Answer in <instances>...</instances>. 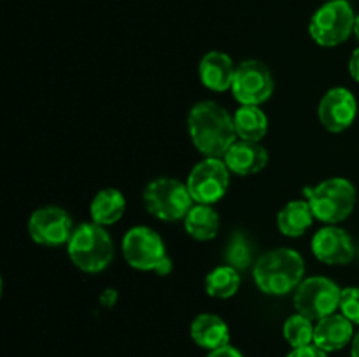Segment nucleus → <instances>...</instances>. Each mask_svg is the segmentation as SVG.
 Masks as SVG:
<instances>
[{
	"instance_id": "f257e3e1",
	"label": "nucleus",
	"mask_w": 359,
	"mask_h": 357,
	"mask_svg": "<svg viewBox=\"0 0 359 357\" xmlns=\"http://www.w3.org/2000/svg\"><path fill=\"white\" fill-rule=\"evenodd\" d=\"M193 146L205 158H224L237 140L233 115L212 100L198 102L188 114Z\"/></svg>"
},
{
	"instance_id": "f03ea898",
	"label": "nucleus",
	"mask_w": 359,
	"mask_h": 357,
	"mask_svg": "<svg viewBox=\"0 0 359 357\" xmlns=\"http://www.w3.org/2000/svg\"><path fill=\"white\" fill-rule=\"evenodd\" d=\"M305 261L294 248L280 247L265 252L252 268V276L262 293L284 296L297 289L304 280Z\"/></svg>"
},
{
	"instance_id": "7ed1b4c3",
	"label": "nucleus",
	"mask_w": 359,
	"mask_h": 357,
	"mask_svg": "<svg viewBox=\"0 0 359 357\" xmlns=\"http://www.w3.org/2000/svg\"><path fill=\"white\" fill-rule=\"evenodd\" d=\"M69 258L81 272H104L114 259V244L104 226L84 223L74 230L67 244Z\"/></svg>"
},
{
	"instance_id": "20e7f679",
	"label": "nucleus",
	"mask_w": 359,
	"mask_h": 357,
	"mask_svg": "<svg viewBox=\"0 0 359 357\" xmlns=\"http://www.w3.org/2000/svg\"><path fill=\"white\" fill-rule=\"evenodd\" d=\"M304 195L316 219L325 224L342 223L356 205V188L344 177H333L318 186L304 188Z\"/></svg>"
},
{
	"instance_id": "39448f33",
	"label": "nucleus",
	"mask_w": 359,
	"mask_h": 357,
	"mask_svg": "<svg viewBox=\"0 0 359 357\" xmlns=\"http://www.w3.org/2000/svg\"><path fill=\"white\" fill-rule=\"evenodd\" d=\"M121 251L126 262L140 272H156L168 275L172 272V259L165 251L160 234L147 226H133L125 233Z\"/></svg>"
},
{
	"instance_id": "423d86ee",
	"label": "nucleus",
	"mask_w": 359,
	"mask_h": 357,
	"mask_svg": "<svg viewBox=\"0 0 359 357\" xmlns=\"http://www.w3.org/2000/svg\"><path fill=\"white\" fill-rule=\"evenodd\" d=\"M142 200L151 216L167 223L184 219L195 205L186 182L172 177H158L151 181L144 189Z\"/></svg>"
},
{
	"instance_id": "0eeeda50",
	"label": "nucleus",
	"mask_w": 359,
	"mask_h": 357,
	"mask_svg": "<svg viewBox=\"0 0 359 357\" xmlns=\"http://www.w3.org/2000/svg\"><path fill=\"white\" fill-rule=\"evenodd\" d=\"M356 27V13L347 0H330L311 18L309 34L316 44L335 48L344 44Z\"/></svg>"
},
{
	"instance_id": "6e6552de",
	"label": "nucleus",
	"mask_w": 359,
	"mask_h": 357,
	"mask_svg": "<svg viewBox=\"0 0 359 357\" xmlns=\"http://www.w3.org/2000/svg\"><path fill=\"white\" fill-rule=\"evenodd\" d=\"M340 298L342 289L339 284L328 276L316 275L302 280L300 286L294 289L293 303L298 314L318 322L335 314L340 307Z\"/></svg>"
},
{
	"instance_id": "1a4fd4ad",
	"label": "nucleus",
	"mask_w": 359,
	"mask_h": 357,
	"mask_svg": "<svg viewBox=\"0 0 359 357\" xmlns=\"http://www.w3.org/2000/svg\"><path fill=\"white\" fill-rule=\"evenodd\" d=\"M186 186L195 203L214 205L226 195L230 186V170L223 158H205L189 172Z\"/></svg>"
},
{
	"instance_id": "9d476101",
	"label": "nucleus",
	"mask_w": 359,
	"mask_h": 357,
	"mask_svg": "<svg viewBox=\"0 0 359 357\" xmlns=\"http://www.w3.org/2000/svg\"><path fill=\"white\" fill-rule=\"evenodd\" d=\"M231 93L241 105L265 104L273 93V76L266 63L259 59L242 62L235 70Z\"/></svg>"
},
{
	"instance_id": "9b49d317",
	"label": "nucleus",
	"mask_w": 359,
	"mask_h": 357,
	"mask_svg": "<svg viewBox=\"0 0 359 357\" xmlns=\"http://www.w3.org/2000/svg\"><path fill=\"white\" fill-rule=\"evenodd\" d=\"M28 233L35 244L44 247H60L69 244L72 237V217L62 206H42L28 219Z\"/></svg>"
},
{
	"instance_id": "f8f14e48",
	"label": "nucleus",
	"mask_w": 359,
	"mask_h": 357,
	"mask_svg": "<svg viewBox=\"0 0 359 357\" xmlns=\"http://www.w3.org/2000/svg\"><path fill=\"white\" fill-rule=\"evenodd\" d=\"M356 115V97L347 88H332L319 102V122L332 133H340L349 128Z\"/></svg>"
},
{
	"instance_id": "ddd939ff",
	"label": "nucleus",
	"mask_w": 359,
	"mask_h": 357,
	"mask_svg": "<svg viewBox=\"0 0 359 357\" xmlns=\"http://www.w3.org/2000/svg\"><path fill=\"white\" fill-rule=\"evenodd\" d=\"M312 252L326 265H349L358 254L351 234L337 224H326L314 234Z\"/></svg>"
},
{
	"instance_id": "4468645a",
	"label": "nucleus",
	"mask_w": 359,
	"mask_h": 357,
	"mask_svg": "<svg viewBox=\"0 0 359 357\" xmlns=\"http://www.w3.org/2000/svg\"><path fill=\"white\" fill-rule=\"evenodd\" d=\"M223 160L231 174L248 177V175L259 174L269 164V150L259 142L238 139L228 149Z\"/></svg>"
},
{
	"instance_id": "2eb2a0df",
	"label": "nucleus",
	"mask_w": 359,
	"mask_h": 357,
	"mask_svg": "<svg viewBox=\"0 0 359 357\" xmlns=\"http://www.w3.org/2000/svg\"><path fill=\"white\" fill-rule=\"evenodd\" d=\"M233 59L223 51H209L203 55L198 63V76L203 86L210 91H226L231 90L235 77Z\"/></svg>"
},
{
	"instance_id": "dca6fc26",
	"label": "nucleus",
	"mask_w": 359,
	"mask_h": 357,
	"mask_svg": "<svg viewBox=\"0 0 359 357\" xmlns=\"http://www.w3.org/2000/svg\"><path fill=\"white\" fill-rule=\"evenodd\" d=\"M354 338V324L342 314H332L316 322L314 345L325 352H337L349 345Z\"/></svg>"
},
{
	"instance_id": "f3484780",
	"label": "nucleus",
	"mask_w": 359,
	"mask_h": 357,
	"mask_svg": "<svg viewBox=\"0 0 359 357\" xmlns=\"http://www.w3.org/2000/svg\"><path fill=\"white\" fill-rule=\"evenodd\" d=\"M191 340L202 349L216 350L230 345V328L216 314H200L193 318L189 328Z\"/></svg>"
},
{
	"instance_id": "a211bd4d",
	"label": "nucleus",
	"mask_w": 359,
	"mask_h": 357,
	"mask_svg": "<svg viewBox=\"0 0 359 357\" xmlns=\"http://www.w3.org/2000/svg\"><path fill=\"white\" fill-rule=\"evenodd\" d=\"M126 210V200L119 189L105 188L95 195L90 205L91 220L98 226H111L116 224Z\"/></svg>"
},
{
	"instance_id": "6ab92c4d",
	"label": "nucleus",
	"mask_w": 359,
	"mask_h": 357,
	"mask_svg": "<svg viewBox=\"0 0 359 357\" xmlns=\"http://www.w3.org/2000/svg\"><path fill=\"white\" fill-rule=\"evenodd\" d=\"M314 219V212H312L307 200H294L277 214V227L286 237L298 238L304 237L305 231L312 226Z\"/></svg>"
},
{
	"instance_id": "aec40b11",
	"label": "nucleus",
	"mask_w": 359,
	"mask_h": 357,
	"mask_svg": "<svg viewBox=\"0 0 359 357\" xmlns=\"http://www.w3.org/2000/svg\"><path fill=\"white\" fill-rule=\"evenodd\" d=\"M219 226V214L212 209V205L195 203L184 217L186 233L198 241H209L216 238Z\"/></svg>"
},
{
	"instance_id": "412c9836",
	"label": "nucleus",
	"mask_w": 359,
	"mask_h": 357,
	"mask_svg": "<svg viewBox=\"0 0 359 357\" xmlns=\"http://www.w3.org/2000/svg\"><path fill=\"white\" fill-rule=\"evenodd\" d=\"M237 136L249 142H262L269 133V118L259 105H241L233 114Z\"/></svg>"
},
{
	"instance_id": "4be33fe9",
	"label": "nucleus",
	"mask_w": 359,
	"mask_h": 357,
	"mask_svg": "<svg viewBox=\"0 0 359 357\" xmlns=\"http://www.w3.org/2000/svg\"><path fill=\"white\" fill-rule=\"evenodd\" d=\"M238 287H241V272L230 265L217 266L205 276V293L210 298L226 300L237 294Z\"/></svg>"
},
{
	"instance_id": "5701e85b",
	"label": "nucleus",
	"mask_w": 359,
	"mask_h": 357,
	"mask_svg": "<svg viewBox=\"0 0 359 357\" xmlns=\"http://www.w3.org/2000/svg\"><path fill=\"white\" fill-rule=\"evenodd\" d=\"M314 331L316 324L314 321H311L309 317L302 314H294L291 317H287V321L284 322V338L290 343L293 349H298V346H305L314 343Z\"/></svg>"
},
{
	"instance_id": "b1692460",
	"label": "nucleus",
	"mask_w": 359,
	"mask_h": 357,
	"mask_svg": "<svg viewBox=\"0 0 359 357\" xmlns=\"http://www.w3.org/2000/svg\"><path fill=\"white\" fill-rule=\"evenodd\" d=\"M224 259H226V265L233 266L238 272L251 266L252 245L244 233H233L224 251Z\"/></svg>"
},
{
	"instance_id": "393cba45",
	"label": "nucleus",
	"mask_w": 359,
	"mask_h": 357,
	"mask_svg": "<svg viewBox=\"0 0 359 357\" xmlns=\"http://www.w3.org/2000/svg\"><path fill=\"white\" fill-rule=\"evenodd\" d=\"M340 314L359 326V287H346L340 298Z\"/></svg>"
},
{
	"instance_id": "a878e982",
	"label": "nucleus",
	"mask_w": 359,
	"mask_h": 357,
	"mask_svg": "<svg viewBox=\"0 0 359 357\" xmlns=\"http://www.w3.org/2000/svg\"><path fill=\"white\" fill-rule=\"evenodd\" d=\"M286 357H328V352H325L318 345L311 343V345L293 349Z\"/></svg>"
},
{
	"instance_id": "bb28decb",
	"label": "nucleus",
	"mask_w": 359,
	"mask_h": 357,
	"mask_svg": "<svg viewBox=\"0 0 359 357\" xmlns=\"http://www.w3.org/2000/svg\"><path fill=\"white\" fill-rule=\"evenodd\" d=\"M207 357H244V356H242L241 350H237L235 346L224 345V346H221V349L210 350L209 356Z\"/></svg>"
},
{
	"instance_id": "cd10ccee",
	"label": "nucleus",
	"mask_w": 359,
	"mask_h": 357,
	"mask_svg": "<svg viewBox=\"0 0 359 357\" xmlns=\"http://www.w3.org/2000/svg\"><path fill=\"white\" fill-rule=\"evenodd\" d=\"M349 74L356 83H359V48L354 49L353 56L349 59Z\"/></svg>"
},
{
	"instance_id": "c85d7f7f",
	"label": "nucleus",
	"mask_w": 359,
	"mask_h": 357,
	"mask_svg": "<svg viewBox=\"0 0 359 357\" xmlns=\"http://www.w3.org/2000/svg\"><path fill=\"white\" fill-rule=\"evenodd\" d=\"M116 300H118V294H116L114 289H107V290H105V293L100 296L102 304H105V307H112V304L116 303Z\"/></svg>"
},
{
	"instance_id": "c756f323",
	"label": "nucleus",
	"mask_w": 359,
	"mask_h": 357,
	"mask_svg": "<svg viewBox=\"0 0 359 357\" xmlns=\"http://www.w3.org/2000/svg\"><path fill=\"white\" fill-rule=\"evenodd\" d=\"M351 356L359 357V331L354 335L353 345H351Z\"/></svg>"
},
{
	"instance_id": "7c9ffc66",
	"label": "nucleus",
	"mask_w": 359,
	"mask_h": 357,
	"mask_svg": "<svg viewBox=\"0 0 359 357\" xmlns=\"http://www.w3.org/2000/svg\"><path fill=\"white\" fill-rule=\"evenodd\" d=\"M354 35H356L358 41H359V13L356 14V27H354Z\"/></svg>"
},
{
	"instance_id": "2f4dec72",
	"label": "nucleus",
	"mask_w": 359,
	"mask_h": 357,
	"mask_svg": "<svg viewBox=\"0 0 359 357\" xmlns=\"http://www.w3.org/2000/svg\"><path fill=\"white\" fill-rule=\"evenodd\" d=\"M358 258H359V248H358Z\"/></svg>"
}]
</instances>
